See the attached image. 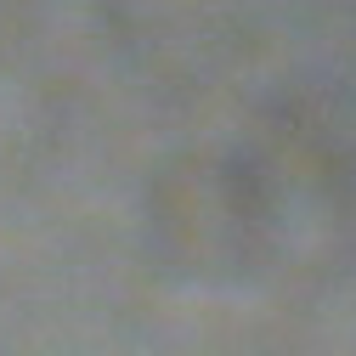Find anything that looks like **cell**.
<instances>
[{
  "mask_svg": "<svg viewBox=\"0 0 356 356\" xmlns=\"http://www.w3.org/2000/svg\"><path fill=\"white\" fill-rule=\"evenodd\" d=\"M147 232L164 266L181 277L204 283L249 277L277 232L272 175L238 153L170 159L147 198Z\"/></svg>",
  "mask_w": 356,
  "mask_h": 356,
  "instance_id": "obj_1",
  "label": "cell"
}]
</instances>
